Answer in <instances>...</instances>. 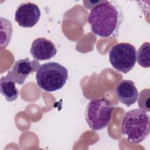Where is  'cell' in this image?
<instances>
[{
    "label": "cell",
    "instance_id": "1",
    "mask_svg": "<svg viewBox=\"0 0 150 150\" xmlns=\"http://www.w3.org/2000/svg\"><path fill=\"white\" fill-rule=\"evenodd\" d=\"M123 20V13L118 4L108 1L96 5L87 18L91 31L101 38L116 37Z\"/></svg>",
    "mask_w": 150,
    "mask_h": 150
},
{
    "label": "cell",
    "instance_id": "2",
    "mask_svg": "<svg viewBox=\"0 0 150 150\" xmlns=\"http://www.w3.org/2000/svg\"><path fill=\"white\" fill-rule=\"evenodd\" d=\"M150 131V117L145 110L137 108L127 111L122 122V134L129 142L138 144L144 141Z\"/></svg>",
    "mask_w": 150,
    "mask_h": 150
},
{
    "label": "cell",
    "instance_id": "3",
    "mask_svg": "<svg viewBox=\"0 0 150 150\" xmlns=\"http://www.w3.org/2000/svg\"><path fill=\"white\" fill-rule=\"evenodd\" d=\"M67 79V69L56 62H48L40 65L36 74L37 84L41 89L47 92L61 89Z\"/></svg>",
    "mask_w": 150,
    "mask_h": 150
},
{
    "label": "cell",
    "instance_id": "4",
    "mask_svg": "<svg viewBox=\"0 0 150 150\" xmlns=\"http://www.w3.org/2000/svg\"><path fill=\"white\" fill-rule=\"evenodd\" d=\"M114 105L105 98H96L86 107L85 118L90 128L97 131L107 127L111 121Z\"/></svg>",
    "mask_w": 150,
    "mask_h": 150
},
{
    "label": "cell",
    "instance_id": "5",
    "mask_svg": "<svg viewBox=\"0 0 150 150\" xmlns=\"http://www.w3.org/2000/svg\"><path fill=\"white\" fill-rule=\"evenodd\" d=\"M109 60L115 70L127 73L132 69L136 63V49L130 43H117L109 52Z\"/></svg>",
    "mask_w": 150,
    "mask_h": 150
},
{
    "label": "cell",
    "instance_id": "6",
    "mask_svg": "<svg viewBox=\"0 0 150 150\" xmlns=\"http://www.w3.org/2000/svg\"><path fill=\"white\" fill-rule=\"evenodd\" d=\"M40 66L39 62L36 60L31 61L29 58L19 59L14 63L12 69L8 71L6 77L22 85L30 73L37 72Z\"/></svg>",
    "mask_w": 150,
    "mask_h": 150
},
{
    "label": "cell",
    "instance_id": "7",
    "mask_svg": "<svg viewBox=\"0 0 150 150\" xmlns=\"http://www.w3.org/2000/svg\"><path fill=\"white\" fill-rule=\"evenodd\" d=\"M40 11L36 4L32 2L21 4L17 8L15 19L23 28H32L39 21Z\"/></svg>",
    "mask_w": 150,
    "mask_h": 150
},
{
    "label": "cell",
    "instance_id": "8",
    "mask_svg": "<svg viewBox=\"0 0 150 150\" xmlns=\"http://www.w3.org/2000/svg\"><path fill=\"white\" fill-rule=\"evenodd\" d=\"M30 53L33 58L37 60H47L56 55L57 49L50 40L39 38L32 42Z\"/></svg>",
    "mask_w": 150,
    "mask_h": 150
},
{
    "label": "cell",
    "instance_id": "9",
    "mask_svg": "<svg viewBox=\"0 0 150 150\" xmlns=\"http://www.w3.org/2000/svg\"><path fill=\"white\" fill-rule=\"evenodd\" d=\"M115 94L120 102L127 107L135 103L138 98V91L131 80L121 81L115 87Z\"/></svg>",
    "mask_w": 150,
    "mask_h": 150
},
{
    "label": "cell",
    "instance_id": "10",
    "mask_svg": "<svg viewBox=\"0 0 150 150\" xmlns=\"http://www.w3.org/2000/svg\"><path fill=\"white\" fill-rule=\"evenodd\" d=\"M15 83L6 76L2 77L0 80L1 93L8 101H15L18 97L19 91L15 86Z\"/></svg>",
    "mask_w": 150,
    "mask_h": 150
},
{
    "label": "cell",
    "instance_id": "11",
    "mask_svg": "<svg viewBox=\"0 0 150 150\" xmlns=\"http://www.w3.org/2000/svg\"><path fill=\"white\" fill-rule=\"evenodd\" d=\"M150 44L149 42L144 43L137 53V60L139 65L144 68L150 67Z\"/></svg>",
    "mask_w": 150,
    "mask_h": 150
}]
</instances>
